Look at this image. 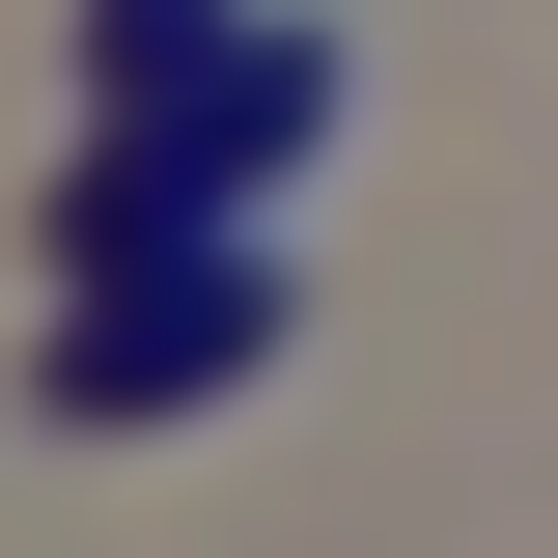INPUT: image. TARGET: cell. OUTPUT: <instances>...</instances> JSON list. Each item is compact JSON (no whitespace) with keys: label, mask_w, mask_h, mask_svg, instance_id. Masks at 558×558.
I'll return each mask as SVG.
<instances>
[{"label":"cell","mask_w":558,"mask_h":558,"mask_svg":"<svg viewBox=\"0 0 558 558\" xmlns=\"http://www.w3.org/2000/svg\"><path fill=\"white\" fill-rule=\"evenodd\" d=\"M336 28H252V57H196L168 112H112V168L57 196V279H168V252H223V223H279V168H336Z\"/></svg>","instance_id":"1"},{"label":"cell","mask_w":558,"mask_h":558,"mask_svg":"<svg viewBox=\"0 0 558 558\" xmlns=\"http://www.w3.org/2000/svg\"><path fill=\"white\" fill-rule=\"evenodd\" d=\"M279 336H307V252H279V223H223V252L84 279V307H57V418H196V391H252Z\"/></svg>","instance_id":"2"},{"label":"cell","mask_w":558,"mask_h":558,"mask_svg":"<svg viewBox=\"0 0 558 558\" xmlns=\"http://www.w3.org/2000/svg\"><path fill=\"white\" fill-rule=\"evenodd\" d=\"M279 0H84V112H168L196 57H252Z\"/></svg>","instance_id":"3"}]
</instances>
